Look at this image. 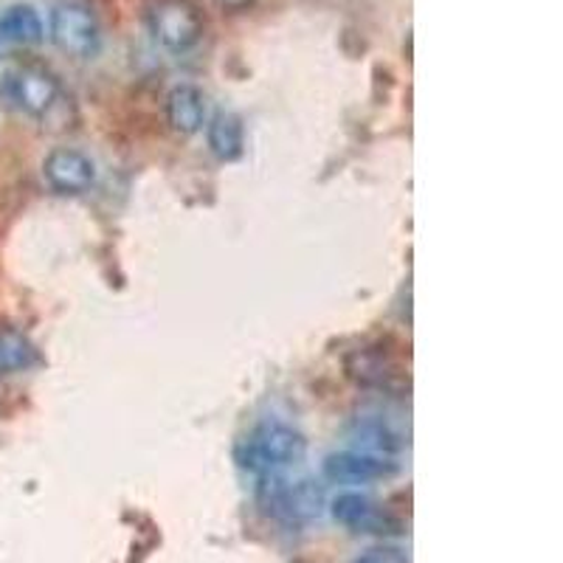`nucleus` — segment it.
<instances>
[{
    "instance_id": "obj_4",
    "label": "nucleus",
    "mask_w": 563,
    "mask_h": 563,
    "mask_svg": "<svg viewBox=\"0 0 563 563\" xmlns=\"http://www.w3.org/2000/svg\"><path fill=\"white\" fill-rule=\"evenodd\" d=\"M0 93L9 102V108L29 115V119H45L63 102L59 79L54 77L52 70L40 68V65H20V68L9 70L3 77Z\"/></svg>"
},
{
    "instance_id": "obj_11",
    "label": "nucleus",
    "mask_w": 563,
    "mask_h": 563,
    "mask_svg": "<svg viewBox=\"0 0 563 563\" xmlns=\"http://www.w3.org/2000/svg\"><path fill=\"white\" fill-rule=\"evenodd\" d=\"M352 437L358 445H364L369 454H400V451L409 445L406 434L397 429L395 422L386 420L380 415H361L355 417V426H352Z\"/></svg>"
},
{
    "instance_id": "obj_1",
    "label": "nucleus",
    "mask_w": 563,
    "mask_h": 563,
    "mask_svg": "<svg viewBox=\"0 0 563 563\" xmlns=\"http://www.w3.org/2000/svg\"><path fill=\"white\" fill-rule=\"evenodd\" d=\"M308 451V440L294 426L279 420H268L256 426L249 437L238 445L240 467L256 476L282 474L288 467L299 465Z\"/></svg>"
},
{
    "instance_id": "obj_14",
    "label": "nucleus",
    "mask_w": 563,
    "mask_h": 563,
    "mask_svg": "<svg viewBox=\"0 0 563 563\" xmlns=\"http://www.w3.org/2000/svg\"><path fill=\"white\" fill-rule=\"evenodd\" d=\"M40 364V352L23 330L0 324V375H18Z\"/></svg>"
},
{
    "instance_id": "obj_5",
    "label": "nucleus",
    "mask_w": 563,
    "mask_h": 563,
    "mask_svg": "<svg viewBox=\"0 0 563 563\" xmlns=\"http://www.w3.org/2000/svg\"><path fill=\"white\" fill-rule=\"evenodd\" d=\"M150 34L173 54L192 52L203 37V18L189 0H158L147 14Z\"/></svg>"
},
{
    "instance_id": "obj_2",
    "label": "nucleus",
    "mask_w": 563,
    "mask_h": 563,
    "mask_svg": "<svg viewBox=\"0 0 563 563\" xmlns=\"http://www.w3.org/2000/svg\"><path fill=\"white\" fill-rule=\"evenodd\" d=\"M324 487L313 479H285L282 474L263 476L260 485V507L265 516L288 527L310 525L324 512Z\"/></svg>"
},
{
    "instance_id": "obj_12",
    "label": "nucleus",
    "mask_w": 563,
    "mask_h": 563,
    "mask_svg": "<svg viewBox=\"0 0 563 563\" xmlns=\"http://www.w3.org/2000/svg\"><path fill=\"white\" fill-rule=\"evenodd\" d=\"M167 122L178 135H195L206 124V97L195 85H178L167 97Z\"/></svg>"
},
{
    "instance_id": "obj_7",
    "label": "nucleus",
    "mask_w": 563,
    "mask_h": 563,
    "mask_svg": "<svg viewBox=\"0 0 563 563\" xmlns=\"http://www.w3.org/2000/svg\"><path fill=\"white\" fill-rule=\"evenodd\" d=\"M333 519L352 532H378V536H397L404 532V521L395 519L386 507L372 501L364 493H341L335 496Z\"/></svg>"
},
{
    "instance_id": "obj_3",
    "label": "nucleus",
    "mask_w": 563,
    "mask_h": 563,
    "mask_svg": "<svg viewBox=\"0 0 563 563\" xmlns=\"http://www.w3.org/2000/svg\"><path fill=\"white\" fill-rule=\"evenodd\" d=\"M48 37L59 52L74 59H93L102 52V26L93 9L79 0H63L52 9Z\"/></svg>"
},
{
    "instance_id": "obj_9",
    "label": "nucleus",
    "mask_w": 563,
    "mask_h": 563,
    "mask_svg": "<svg viewBox=\"0 0 563 563\" xmlns=\"http://www.w3.org/2000/svg\"><path fill=\"white\" fill-rule=\"evenodd\" d=\"M321 471H324V479L335 485H366V482L389 479L400 471V465L389 456L369 454V451H341V454L327 456Z\"/></svg>"
},
{
    "instance_id": "obj_15",
    "label": "nucleus",
    "mask_w": 563,
    "mask_h": 563,
    "mask_svg": "<svg viewBox=\"0 0 563 563\" xmlns=\"http://www.w3.org/2000/svg\"><path fill=\"white\" fill-rule=\"evenodd\" d=\"M352 563H409V555L397 547H372Z\"/></svg>"
},
{
    "instance_id": "obj_16",
    "label": "nucleus",
    "mask_w": 563,
    "mask_h": 563,
    "mask_svg": "<svg viewBox=\"0 0 563 563\" xmlns=\"http://www.w3.org/2000/svg\"><path fill=\"white\" fill-rule=\"evenodd\" d=\"M223 12H243V9L254 7L256 0H214Z\"/></svg>"
},
{
    "instance_id": "obj_8",
    "label": "nucleus",
    "mask_w": 563,
    "mask_h": 563,
    "mask_svg": "<svg viewBox=\"0 0 563 563\" xmlns=\"http://www.w3.org/2000/svg\"><path fill=\"white\" fill-rule=\"evenodd\" d=\"M43 178L57 195H85L97 184V167L82 150L57 147L45 155Z\"/></svg>"
},
{
    "instance_id": "obj_6",
    "label": "nucleus",
    "mask_w": 563,
    "mask_h": 563,
    "mask_svg": "<svg viewBox=\"0 0 563 563\" xmlns=\"http://www.w3.org/2000/svg\"><path fill=\"white\" fill-rule=\"evenodd\" d=\"M346 375L364 389L375 391H395L400 386H406L404 364L397 358L395 352L386 350L384 344H366L352 350L344 361Z\"/></svg>"
},
{
    "instance_id": "obj_10",
    "label": "nucleus",
    "mask_w": 563,
    "mask_h": 563,
    "mask_svg": "<svg viewBox=\"0 0 563 563\" xmlns=\"http://www.w3.org/2000/svg\"><path fill=\"white\" fill-rule=\"evenodd\" d=\"M45 40V26L37 9L29 3H14V7L0 12V59L12 57L20 48H32Z\"/></svg>"
},
{
    "instance_id": "obj_13",
    "label": "nucleus",
    "mask_w": 563,
    "mask_h": 563,
    "mask_svg": "<svg viewBox=\"0 0 563 563\" xmlns=\"http://www.w3.org/2000/svg\"><path fill=\"white\" fill-rule=\"evenodd\" d=\"M206 139H209V150L220 161H238L245 150V130L240 115L225 113V110L211 115V122H206Z\"/></svg>"
}]
</instances>
